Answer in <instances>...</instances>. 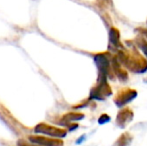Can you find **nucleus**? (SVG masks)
<instances>
[{
  "instance_id": "obj_9",
  "label": "nucleus",
  "mask_w": 147,
  "mask_h": 146,
  "mask_svg": "<svg viewBox=\"0 0 147 146\" xmlns=\"http://www.w3.org/2000/svg\"><path fill=\"white\" fill-rule=\"evenodd\" d=\"M109 50L117 51L120 49H123V45L120 43V35L119 31L115 28H111L109 31Z\"/></svg>"
},
{
  "instance_id": "obj_12",
  "label": "nucleus",
  "mask_w": 147,
  "mask_h": 146,
  "mask_svg": "<svg viewBox=\"0 0 147 146\" xmlns=\"http://www.w3.org/2000/svg\"><path fill=\"white\" fill-rule=\"evenodd\" d=\"M135 44L140 50L143 52V54L146 56L147 58V40L144 38L143 36H138L135 39Z\"/></svg>"
},
{
  "instance_id": "obj_11",
  "label": "nucleus",
  "mask_w": 147,
  "mask_h": 146,
  "mask_svg": "<svg viewBox=\"0 0 147 146\" xmlns=\"http://www.w3.org/2000/svg\"><path fill=\"white\" fill-rule=\"evenodd\" d=\"M133 140V136L129 132H123L114 141L112 146H129Z\"/></svg>"
},
{
  "instance_id": "obj_2",
  "label": "nucleus",
  "mask_w": 147,
  "mask_h": 146,
  "mask_svg": "<svg viewBox=\"0 0 147 146\" xmlns=\"http://www.w3.org/2000/svg\"><path fill=\"white\" fill-rule=\"evenodd\" d=\"M111 58L112 56L109 54V52L97 53L94 55V62L98 69V78L115 79V75L111 67Z\"/></svg>"
},
{
  "instance_id": "obj_6",
  "label": "nucleus",
  "mask_w": 147,
  "mask_h": 146,
  "mask_svg": "<svg viewBox=\"0 0 147 146\" xmlns=\"http://www.w3.org/2000/svg\"><path fill=\"white\" fill-rule=\"evenodd\" d=\"M134 117V112L129 107H122L117 113L116 116V125L119 128L124 129L130 124Z\"/></svg>"
},
{
  "instance_id": "obj_4",
  "label": "nucleus",
  "mask_w": 147,
  "mask_h": 146,
  "mask_svg": "<svg viewBox=\"0 0 147 146\" xmlns=\"http://www.w3.org/2000/svg\"><path fill=\"white\" fill-rule=\"evenodd\" d=\"M136 97H137V91L135 89L125 87L119 89L116 92L114 98H113V102L117 107L122 108L125 105H127L128 103L133 101Z\"/></svg>"
},
{
  "instance_id": "obj_1",
  "label": "nucleus",
  "mask_w": 147,
  "mask_h": 146,
  "mask_svg": "<svg viewBox=\"0 0 147 146\" xmlns=\"http://www.w3.org/2000/svg\"><path fill=\"white\" fill-rule=\"evenodd\" d=\"M119 63L135 74H143L147 71V59L144 58L135 48L131 50L120 49L115 55Z\"/></svg>"
},
{
  "instance_id": "obj_10",
  "label": "nucleus",
  "mask_w": 147,
  "mask_h": 146,
  "mask_svg": "<svg viewBox=\"0 0 147 146\" xmlns=\"http://www.w3.org/2000/svg\"><path fill=\"white\" fill-rule=\"evenodd\" d=\"M84 118V114L82 113H75V112H71V113H67V114L63 115L61 119V123L59 124L61 125H66L68 126V129L73 125V121H79V120H82Z\"/></svg>"
},
{
  "instance_id": "obj_5",
  "label": "nucleus",
  "mask_w": 147,
  "mask_h": 146,
  "mask_svg": "<svg viewBox=\"0 0 147 146\" xmlns=\"http://www.w3.org/2000/svg\"><path fill=\"white\" fill-rule=\"evenodd\" d=\"M35 133H41V134L47 135L55 138H64L67 135V131L65 129H61L58 127L48 125L46 123H39L34 127Z\"/></svg>"
},
{
  "instance_id": "obj_7",
  "label": "nucleus",
  "mask_w": 147,
  "mask_h": 146,
  "mask_svg": "<svg viewBox=\"0 0 147 146\" xmlns=\"http://www.w3.org/2000/svg\"><path fill=\"white\" fill-rule=\"evenodd\" d=\"M111 67H112V71L114 73L115 77H117V79L122 83H125L129 79V75L128 72L123 66L119 63V61L117 60L116 56H112L111 58Z\"/></svg>"
},
{
  "instance_id": "obj_8",
  "label": "nucleus",
  "mask_w": 147,
  "mask_h": 146,
  "mask_svg": "<svg viewBox=\"0 0 147 146\" xmlns=\"http://www.w3.org/2000/svg\"><path fill=\"white\" fill-rule=\"evenodd\" d=\"M30 142L36 143L38 145L41 146H63V140L61 138L60 139H53L44 136H34V135H30L28 136Z\"/></svg>"
},
{
  "instance_id": "obj_15",
  "label": "nucleus",
  "mask_w": 147,
  "mask_h": 146,
  "mask_svg": "<svg viewBox=\"0 0 147 146\" xmlns=\"http://www.w3.org/2000/svg\"><path fill=\"white\" fill-rule=\"evenodd\" d=\"M142 35H144L147 38V31L146 30H142Z\"/></svg>"
},
{
  "instance_id": "obj_13",
  "label": "nucleus",
  "mask_w": 147,
  "mask_h": 146,
  "mask_svg": "<svg viewBox=\"0 0 147 146\" xmlns=\"http://www.w3.org/2000/svg\"><path fill=\"white\" fill-rule=\"evenodd\" d=\"M111 120L110 116H109L108 114H101V116L98 118V123L100 125H103V124H106V123H108L109 121Z\"/></svg>"
},
{
  "instance_id": "obj_3",
  "label": "nucleus",
  "mask_w": 147,
  "mask_h": 146,
  "mask_svg": "<svg viewBox=\"0 0 147 146\" xmlns=\"http://www.w3.org/2000/svg\"><path fill=\"white\" fill-rule=\"evenodd\" d=\"M112 95V88L107 82L106 78H97V83L93 86L89 94V100H105L107 97Z\"/></svg>"
},
{
  "instance_id": "obj_14",
  "label": "nucleus",
  "mask_w": 147,
  "mask_h": 146,
  "mask_svg": "<svg viewBox=\"0 0 147 146\" xmlns=\"http://www.w3.org/2000/svg\"><path fill=\"white\" fill-rule=\"evenodd\" d=\"M17 146H41L38 145L36 143H33V142H28V141H25L24 139H18L17 140Z\"/></svg>"
}]
</instances>
